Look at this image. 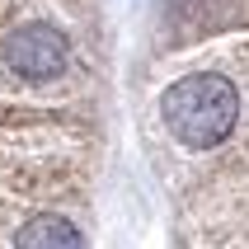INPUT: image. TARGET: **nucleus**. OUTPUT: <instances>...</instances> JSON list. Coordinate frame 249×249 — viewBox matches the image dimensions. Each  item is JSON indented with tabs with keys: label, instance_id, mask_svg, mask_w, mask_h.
I'll return each mask as SVG.
<instances>
[{
	"label": "nucleus",
	"instance_id": "nucleus-1",
	"mask_svg": "<svg viewBox=\"0 0 249 249\" xmlns=\"http://www.w3.org/2000/svg\"><path fill=\"white\" fill-rule=\"evenodd\" d=\"M160 118H165L169 137L188 146V151H212L221 146L240 123V94L226 75L212 71H193L165 89L160 99Z\"/></svg>",
	"mask_w": 249,
	"mask_h": 249
},
{
	"label": "nucleus",
	"instance_id": "nucleus-2",
	"mask_svg": "<svg viewBox=\"0 0 249 249\" xmlns=\"http://www.w3.org/2000/svg\"><path fill=\"white\" fill-rule=\"evenodd\" d=\"M0 56H5V66L19 75V80H56L61 71L71 66V42L61 28L52 24H24L14 28L10 38H5V47H0Z\"/></svg>",
	"mask_w": 249,
	"mask_h": 249
},
{
	"label": "nucleus",
	"instance_id": "nucleus-3",
	"mask_svg": "<svg viewBox=\"0 0 249 249\" xmlns=\"http://www.w3.org/2000/svg\"><path fill=\"white\" fill-rule=\"evenodd\" d=\"M14 249H80V231H75L66 216L42 212V216H33V221L19 226Z\"/></svg>",
	"mask_w": 249,
	"mask_h": 249
}]
</instances>
